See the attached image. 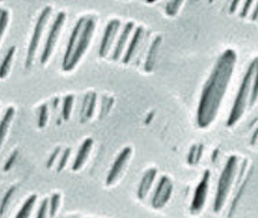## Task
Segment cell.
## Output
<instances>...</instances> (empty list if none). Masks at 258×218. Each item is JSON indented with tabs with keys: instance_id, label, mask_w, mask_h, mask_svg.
Returning <instances> with one entry per match:
<instances>
[{
	"instance_id": "f546056e",
	"label": "cell",
	"mask_w": 258,
	"mask_h": 218,
	"mask_svg": "<svg viewBox=\"0 0 258 218\" xmlns=\"http://www.w3.org/2000/svg\"><path fill=\"white\" fill-rule=\"evenodd\" d=\"M18 155H19L18 150H14V152L11 154V156L7 159V161L5 162V166H4V171H9L11 168L13 167V164L16 163V161L18 159Z\"/></svg>"
},
{
	"instance_id": "8992f818",
	"label": "cell",
	"mask_w": 258,
	"mask_h": 218,
	"mask_svg": "<svg viewBox=\"0 0 258 218\" xmlns=\"http://www.w3.org/2000/svg\"><path fill=\"white\" fill-rule=\"evenodd\" d=\"M64 21H66V13L59 12L58 14H56L55 19L52 24L51 30H49L47 40H46V42H45L44 49H42V54L40 56L41 65H46L49 60V58H51V55L53 54V51H54L56 42H58L59 35L62 31Z\"/></svg>"
},
{
	"instance_id": "277c9868",
	"label": "cell",
	"mask_w": 258,
	"mask_h": 218,
	"mask_svg": "<svg viewBox=\"0 0 258 218\" xmlns=\"http://www.w3.org/2000/svg\"><path fill=\"white\" fill-rule=\"evenodd\" d=\"M238 160L236 156L229 157V160L225 163V167L222 170V174L220 176V180H218L217 183V191L216 196H215L214 201V211L215 212H221V210L223 209L225 205V202H227L228 196L230 194L232 184H234V181L236 178V175H237L238 170Z\"/></svg>"
},
{
	"instance_id": "cb8c5ba5",
	"label": "cell",
	"mask_w": 258,
	"mask_h": 218,
	"mask_svg": "<svg viewBox=\"0 0 258 218\" xmlns=\"http://www.w3.org/2000/svg\"><path fill=\"white\" fill-rule=\"evenodd\" d=\"M202 149L203 147L200 146V147H196L194 146L190 153H189L188 155V162L189 164H191V166H194V164H196L199 161L201 160V156H202Z\"/></svg>"
},
{
	"instance_id": "484cf974",
	"label": "cell",
	"mask_w": 258,
	"mask_h": 218,
	"mask_svg": "<svg viewBox=\"0 0 258 218\" xmlns=\"http://www.w3.org/2000/svg\"><path fill=\"white\" fill-rule=\"evenodd\" d=\"M71 154H72V148H70V147H67L66 149H63V152L61 153V156H60V160H59L58 173H61V171L64 169V167H66L68 160H70L71 157Z\"/></svg>"
},
{
	"instance_id": "4dcf8cb0",
	"label": "cell",
	"mask_w": 258,
	"mask_h": 218,
	"mask_svg": "<svg viewBox=\"0 0 258 218\" xmlns=\"http://www.w3.org/2000/svg\"><path fill=\"white\" fill-rule=\"evenodd\" d=\"M60 154H61V147H58V148H55L54 152L51 154V156H49V159L47 161V168H48V169L54 166V162L56 160H58Z\"/></svg>"
},
{
	"instance_id": "d6a6232c",
	"label": "cell",
	"mask_w": 258,
	"mask_h": 218,
	"mask_svg": "<svg viewBox=\"0 0 258 218\" xmlns=\"http://www.w3.org/2000/svg\"><path fill=\"white\" fill-rule=\"evenodd\" d=\"M239 2H232L231 3V9H230V13H234L235 11H236V6H238L239 5Z\"/></svg>"
},
{
	"instance_id": "7c38bea8",
	"label": "cell",
	"mask_w": 258,
	"mask_h": 218,
	"mask_svg": "<svg viewBox=\"0 0 258 218\" xmlns=\"http://www.w3.org/2000/svg\"><path fill=\"white\" fill-rule=\"evenodd\" d=\"M134 30V23L133 21H129L126 25H124L122 32H121L119 39H117L115 47H114L113 51V60L114 61H119L121 55H122L123 49L126 48L127 42L129 40V37L132 35V32Z\"/></svg>"
},
{
	"instance_id": "ac0fdd59",
	"label": "cell",
	"mask_w": 258,
	"mask_h": 218,
	"mask_svg": "<svg viewBox=\"0 0 258 218\" xmlns=\"http://www.w3.org/2000/svg\"><path fill=\"white\" fill-rule=\"evenodd\" d=\"M35 203H37V195H31L30 197L24 202V204L20 208L19 212L17 213L16 218H30L31 213L34 209Z\"/></svg>"
},
{
	"instance_id": "7402d4cb",
	"label": "cell",
	"mask_w": 258,
	"mask_h": 218,
	"mask_svg": "<svg viewBox=\"0 0 258 218\" xmlns=\"http://www.w3.org/2000/svg\"><path fill=\"white\" fill-rule=\"evenodd\" d=\"M17 191V188L16 187H12L11 189L7 190V192L4 196V198L2 199V203H0V216H4L5 215V212L7 211V209H9V206L11 204V201H12L14 194H16Z\"/></svg>"
},
{
	"instance_id": "30bf717a",
	"label": "cell",
	"mask_w": 258,
	"mask_h": 218,
	"mask_svg": "<svg viewBox=\"0 0 258 218\" xmlns=\"http://www.w3.org/2000/svg\"><path fill=\"white\" fill-rule=\"evenodd\" d=\"M120 27H121V21L117 19L110 20L109 23L107 24L105 33H103V38L99 48V55L101 56V58H105V56L108 55V53L110 52V48H112L114 41H115L116 35L119 33Z\"/></svg>"
},
{
	"instance_id": "9a60e30c",
	"label": "cell",
	"mask_w": 258,
	"mask_h": 218,
	"mask_svg": "<svg viewBox=\"0 0 258 218\" xmlns=\"http://www.w3.org/2000/svg\"><path fill=\"white\" fill-rule=\"evenodd\" d=\"M14 115H16V109H14L13 107H9V108L6 109L5 114H4L2 121H0V149H2L4 141H5L6 138V135L9 133L10 126L11 123H12Z\"/></svg>"
},
{
	"instance_id": "836d02e7",
	"label": "cell",
	"mask_w": 258,
	"mask_h": 218,
	"mask_svg": "<svg viewBox=\"0 0 258 218\" xmlns=\"http://www.w3.org/2000/svg\"><path fill=\"white\" fill-rule=\"evenodd\" d=\"M252 20H258V3H257L255 11H253V13H252Z\"/></svg>"
},
{
	"instance_id": "e575fe53",
	"label": "cell",
	"mask_w": 258,
	"mask_h": 218,
	"mask_svg": "<svg viewBox=\"0 0 258 218\" xmlns=\"http://www.w3.org/2000/svg\"><path fill=\"white\" fill-rule=\"evenodd\" d=\"M2 11H3V9H0V14H2Z\"/></svg>"
},
{
	"instance_id": "6da1fadb",
	"label": "cell",
	"mask_w": 258,
	"mask_h": 218,
	"mask_svg": "<svg viewBox=\"0 0 258 218\" xmlns=\"http://www.w3.org/2000/svg\"><path fill=\"white\" fill-rule=\"evenodd\" d=\"M237 54L234 49L224 51L217 59L216 65L203 86L197 108V124L202 129L210 127L216 120L222 101L234 75Z\"/></svg>"
},
{
	"instance_id": "4316f807",
	"label": "cell",
	"mask_w": 258,
	"mask_h": 218,
	"mask_svg": "<svg viewBox=\"0 0 258 218\" xmlns=\"http://www.w3.org/2000/svg\"><path fill=\"white\" fill-rule=\"evenodd\" d=\"M9 18L10 13L7 10H3L2 14H0V40H2L4 33H5L7 25H9Z\"/></svg>"
},
{
	"instance_id": "8fae6325",
	"label": "cell",
	"mask_w": 258,
	"mask_h": 218,
	"mask_svg": "<svg viewBox=\"0 0 258 218\" xmlns=\"http://www.w3.org/2000/svg\"><path fill=\"white\" fill-rule=\"evenodd\" d=\"M143 33H145V30H143V27L140 26L136 28L134 34H133L132 40L129 42L127 51L124 53L122 58V62L126 63V65H128V63L132 61V59L134 58L136 53H138L140 46H141L142 40H143Z\"/></svg>"
},
{
	"instance_id": "2e32d148",
	"label": "cell",
	"mask_w": 258,
	"mask_h": 218,
	"mask_svg": "<svg viewBox=\"0 0 258 218\" xmlns=\"http://www.w3.org/2000/svg\"><path fill=\"white\" fill-rule=\"evenodd\" d=\"M17 47L16 46H12L9 51H7L5 58H4L2 65H0V79H5L10 73L11 65H12L14 55H16Z\"/></svg>"
},
{
	"instance_id": "7a4b0ae2",
	"label": "cell",
	"mask_w": 258,
	"mask_h": 218,
	"mask_svg": "<svg viewBox=\"0 0 258 218\" xmlns=\"http://www.w3.org/2000/svg\"><path fill=\"white\" fill-rule=\"evenodd\" d=\"M95 26L96 20L94 17L80 18L75 24L62 60V69L64 72L73 70L85 55L92 42Z\"/></svg>"
},
{
	"instance_id": "5b68a950",
	"label": "cell",
	"mask_w": 258,
	"mask_h": 218,
	"mask_svg": "<svg viewBox=\"0 0 258 218\" xmlns=\"http://www.w3.org/2000/svg\"><path fill=\"white\" fill-rule=\"evenodd\" d=\"M51 14H52V7L46 6L45 9L41 11L40 16H39L37 23H35L33 34H32L30 45H28V49H27L26 62H25V67H26V69H30L32 65H33L35 53H37L38 46L40 44V40H41V35L44 33L45 27L48 23V19L49 17H51Z\"/></svg>"
},
{
	"instance_id": "52a82bcc",
	"label": "cell",
	"mask_w": 258,
	"mask_h": 218,
	"mask_svg": "<svg viewBox=\"0 0 258 218\" xmlns=\"http://www.w3.org/2000/svg\"><path fill=\"white\" fill-rule=\"evenodd\" d=\"M173 183L170 178L167 176H162L160 178L157 187L154 190L152 196V206L155 210L163 209L167 203L170 201L171 195H173Z\"/></svg>"
},
{
	"instance_id": "f1b7e54d",
	"label": "cell",
	"mask_w": 258,
	"mask_h": 218,
	"mask_svg": "<svg viewBox=\"0 0 258 218\" xmlns=\"http://www.w3.org/2000/svg\"><path fill=\"white\" fill-rule=\"evenodd\" d=\"M48 205H49V199L45 198L44 201L41 202L40 208L38 210V215L35 218H47L48 215Z\"/></svg>"
},
{
	"instance_id": "d4e9b609",
	"label": "cell",
	"mask_w": 258,
	"mask_h": 218,
	"mask_svg": "<svg viewBox=\"0 0 258 218\" xmlns=\"http://www.w3.org/2000/svg\"><path fill=\"white\" fill-rule=\"evenodd\" d=\"M258 99V62H257V67H256V73L255 77H253V81H252V89H251V96H250V101L249 105L253 106L255 102Z\"/></svg>"
},
{
	"instance_id": "ffe728a7",
	"label": "cell",
	"mask_w": 258,
	"mask_h": 218,
	"mask_svg": "<svg viewBox=\"0 0 258 218\" xmlns=\"http://www.w3.org/2000/svg\"><path fill=\"white\" fill-rule=\"evenodd\" d=\"M73 106H74V96L73 95H67L64 96L62 100V119L64 121L70 120V117L72 115V110H73Z\"/></svg>"
},
{
	"instance_id": "603a6c76",
	"label": "cell",
	"mask_w": 258,
	"mask_h": 218,
	"mask_svg": "<svg viewBox=\"0 0 258 218\" xmlns=\"http://www.w3.org/2000/svg\"><path fill=\"white\" fill-rule=\"evenodd\" d=\"M48 121V106L44 103L39 108V117H38V126L40 129L46 127Z\"/></svg>"
},
{
	"instance_id": "4fadbf2b",
	"label": "cell",
	"mask_w": 258,
	"mask_h": 218,
	"mask_svg": "<svg viewBox=\"0 0 258 218\" xmlns=\"http://www.w3.org/2000/svg\"><path fill=\"white\" fill-rule=\"evenodd\" d=\"M157 169L155 168H150L143 174L142 180L140 182L139 188H138V197L143 201L146 199L147 196H148L150 189H152L154 182H155L156 177H157Z\"/></svg>"
},
{
	"instance_id": "e0dca14e",
	"label": "cell",
	"mask_w": 258,
	"mask_h": 218,
	"mask_svg": "<svg viewBox=\"0 0 258 218\" xmlns=\"http://www.w3.org/2000/svg\"><path fill=\"white\" fill-rule=\"evenodd\" d=\"M95 105H96V94H95V93H89V94L86 95L85 102H84V105H82L81 112L85 114V117L87 120L91 119V117L93 116V114H94Z\"/></svg>"
},
{
	"instance_id": "1f68e13d",
	"label": "cell",
	"mask_w": 258,
	"mask_h": 218,
	"mask_svg": "<svg viewBox=\"0 0 258 218\" xmlns=\"http://www.w3.org/2000/svg\"><path fill=\"white\" fill-rule=\"evenodd\" d=\"M252 2H245L244 3V6H243V9L241 11V17L242 18H245L249 16V12L250 10H251V6H252Z\"/></svg>"
},
{
	"instance_id": "9c48e42d",
	"label": "cell",
	"mask_w": 258,
	"mask_h": 218,
	"mask_svg": "<svg viewBox=\"0 0 258 218\" xmlns=\"http://www.w3.org/2000/svg\"><path fill=\"white\" fill-rule=\"evenodd\" d=\"M132 153H133L132 147H126V148H123L122 152L117 155L115 162L113 163V167L110 168L109 173L107 175V178H106L107 185H113L121 177L124 168H126V166L128 164L129 160H131Z\"/></svg>"
},
{
	"instance_id": "d6986e66",
	"label": "cell",
	"mask_w": 258,
	"mask_h": 218,
	"mask_svg": "<svg viewBox=\"0 0 258 218\" xmlns=\"http://www.w3.org/2000/svg\"><path fill=\"white\" fill-rule=\"evenodd\" d=\"M160 41H161V38H157V39H155V41L153 42L152 48H150V51H149L148 59H147V62H146V68L145 69L147 70V72H150V70L153 69L154 65H155L157 51H159V46H160Z\"/></svg>"
},
{
	"instance_id": "ba28073f",
	"label": "cell",
	"mask_w": 258,
	"mask_h": 218,
	"mask_svg": "<svg viewBox=\"0 0 258 218\" xmlns=\"http://www.w3.org/2000/svg\"><path fill=\"white\" fill-rule=\"evenodd\" d=\"M209 182H210V171L207 170L204 173L202 180L200 181L199 185L194 192V197L190 203V212L191 215H199L202 211L204 205H206L208 192H209Z\"/></svg>"
},
{
	"instance_id": "44dd1931",
	"label": "cell",
	"mask_w": 258,
	"mask_h": 218,
	"mask_svg": "<svg viewBox=\"0 0 258 218\" xmlns=\"http://www.w3.org/2000/svg\"><path fill=\"white\" fill-rule=\"evenodd\" d=\"M60 203H61V195L59 192L52 195L51 199H49V205H48V216L49 218H54L56 212L60 208Z\"/></svg>"
},
{
	"instance_id": "3957f363",
	"label": "cell",
	"mask_w": 258,
	"mask_h": 218,
	"mask_svg": "<svg viewBox=\"0 0 258 218\" xmlns=\"http://www.w3.org/2000/svg\"><path fill=\"white\" fill-rule=\"evenodd\" d=\"M257 62H258V59H256L255 61L248 67V70H246L244 78H243L241 86H239V89L237 92V95H236L235 102L231 107L230 114H229V117L227 121L228 127H234L235 124L238 122L239 119L243 116V114H244L245 108L249 105L250 96H251L252 81L256 73Z\"/></svg>"
},
{
	"instance_id": "83f0119b",
	"label": "cell",
	"mask_w": 258,
	"mask_h": 218,
	"mask_svg": "<svg viewBox=\"0 0 258 218\" xmlns=\"http://www.w3.org/2000/svg\"><path fill=\"white\" fill-rule=\"evenodd\" d=\"M182 2H169L166 6V13L170 17H175L180 10Z\"/></svg>"
},
{
	"instance_id": "5bb4252c",
	"label": "cell",
	"mask_w": 258,
	"mask_h": 218,
	"mask_svg": "<svg viewBox=\"0 0 258 218\" xmlns=\"http://www.w3.org/2000/svg\"><path fill=\"white\" fill-rule=\"evenodd\" d=\"M93 146H94V141H93V138H86L84 143L80 146V148L78 150V154L77 156H75L73 166H72V170L79 171L82 167L85 166L86 161H87L89 154L92 152Z\"/></svg>"
}]
</instances>
